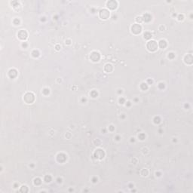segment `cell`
<instances>
[{
    "label": "cell",
    "instance_id": "11",
    "mask_svg": "<svg viewBox=\"0 0 193 193\" xmlns=\"http://www.w3.org/2000/svg\"><path fill=\"white\" fill-rule=\"evenodd\" d=\"M41 183H42L41 180H40V179H38V178L35 179V180H34V183H35V185H40Z\"/></svg>",
    "mask_w": 193,
    "mask_h": 193
},
{
    "label": "cell",
    "instance_id": "12",
    "mask_svg": "<svg viewBox=\"0 0 193 193\" xmlns=\"http://www.w3.org/2000/svg\"><path fill=\"white\" fill-rule=\"evenodd\" d=\"M45 180L46 181V182H51V176H48H48H45Z\"/></svg>",
    "mask_w": 193,
    "mask_h": 193
},
{
    "label": "cell",
    "instance_id": "6",
    "mask_svg": "<svg viewBox=\"0 0 193 193\" xmlns=\"http://www.w3.org/2000/svg\"><path fill=\"white\" fill-rule=\"evenodd\" d=\"M18 37L20 38L21 39L24 40L27 38V33L24 31V30H21V31H20L18 33Z\"/></svg>",
    "mask_w": 193,
    "mask_h": 193
},
{
    "label": "cell",
    "instance_id": "2",
    "mask_svg": "<svg viewBox=\"0 0 193 193\" xmlns=\"http://www.w3.org/2000/svg\"><path fill=\"white\" fill-rule=\"evenodd\" d=\"M24 99L25 101L26 102V103H32L34 101L35 97H34L33 94H32V93H27V94H25Z\"/></svg>",
    "mask_w": 193,
    "mask_h": 193
},
{
    "label": "cell",
    "instance_id": "8",
    "mask_svg": "<svg viewBox=\"0 0 193 193\" xmlns=\"http://www.w3.org/2000/svg\"><path fill=\"white\" fill-rule=\"evenodd\" d=\"M105 70L108 72H110L112 70H113V66L111 64H106L105 67Z\"/></svg>",
    "mask_w": 193,
    "mask_h": 193
},
{
    "label": "cell",
    "instance_id": "13",
    "mask_svg": "<svg viewBox=\"0 0 193 193\" xmlns=\"http://www.w3.org/2000/svg\"><path fill=\"white\" fill-rule=\"evenodd\" d=\"M141 17H137V22H140V23H141L142 21H143V19H140Z\"/></svg>",
    "mask_w": 193,
    "mask_h": 193
},
{
    "label": "cell",
    "instance_id": "3",
    "mask_svg": "<svg viewBox=\"0 0 193 193\" xmlns=\"http://www.w3.org/2000/svg\"><path fill=\"white\" fill-rule=\"evenodd\" d=\"M100 17L101 19L103 20H106V19L109 18V11L106 9H102L100 11Z\"/></svg>",
    "mask_w": 193,
    "mask_h": 193
},
{
    "label": "cell",
    "instance_id": "9",
    "mask_svg": "<svg viewBox=\"0 0 193 193\" xmlns=\"http://www.w3.org/2000/svg\"><path fill=\"white\" fill-rule=\"evenodd\" d=\"M159 45L161 48H164L166 46H167V43H166V42L164 40H161L159 42Z\"/></svg>",
    "mask_w": 193,
    "mask_h": 193
},
{
    "label": "cell",
    "instance_id": "1",
    "mask_svg": "<svg viewBox=\"0 0 193 193\" xmlns=\"http://www.w3.org/2000/svg\"><path fill=\"white\" fill-rule=\"evenodd\" d=\"M146 47L150 51H155L158 49V44L155 41H150L146 45Z\"/></svg>",
    "mask_w": 193,
    "mask_h": 193
},
{
    "label": "cell",
    "instance_id": "7",
    "mask_svg": "<svg viewBox=\"0 0 193 193\" xmlns=\"http://www.w3.org/2000/svg\"><path fill=\"white\" fill-rule=\"evenodd\" d=\"M107 6L108 8H109L110 9H115L117 8V2L115 1H109L107 2Z\"/></svg>",
    "mask_w": 193,
    "mask_h": 193
},
{
    "label": "cell",
    "instance_id": "10",
    "mask_svg": "<svg viewBox=\"0 0 193 193\" xmlns=\"http://www.w3.org/2000/svg\"><path fill=\"white\" fill-rule=\"evenodd\" d=\"M152 37V34L151 33H149L148 32H146L144 33V38H146V39H149L150 38Z\"/></svg>",
    "mask_w": 193,
    "mask_h": 193
},
{
    "label": "cell",
    "instance_id": "5",
    "mask_svg": "<svg viewBox=\"0 0 193 193\" xmlns=\"http://www.w3.org/2000/svg\"><path fill=\"white\" fill-rule=\"evenodd\" d=\"M90 57H91V59L92 60V61H94V62H96V61H98L100 60V55H99V53L94 51V52L91 53Z\"/></svg>",
    "mask_w": 193,
    "mask_h": 193
},
{
    "label": "cell",
    "instance_id": "4",
    "mask_svg": "<svg viewBox=\"0 0 193 193\" xmlns=\"http://www.w3.org/2000/svg\"><path fill=\"white\" fill-rule=\"evenodd\" d=\"M142 30V27L140 24H134L131 26V31L134 34H139L140 33Z\"/></svg>",
    "mask_w": 193,
    "mask_h": 193
}]
</instances>
